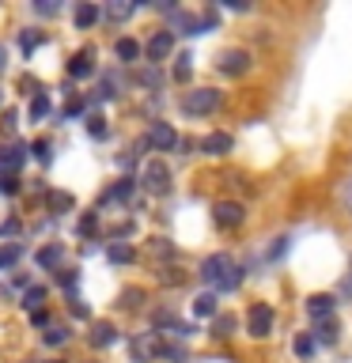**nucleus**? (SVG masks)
Instances as JSON below:
<instances>
[{"label": "nucleus", "mask_w": 352, "mask_h": 363, "mask_svg": "<svg viewBox=\"0 0 352 363\" xmlns=\"http://www.w3.org/2000/svg\"><path fill=\"white\" fill-rule=\"evenodd\" d=\"M110 261H114V265H121V261H133V250H129V246H114V250H110Z\"/></svg>", "instance_id": "obj_26"}, {"label": "nucleus", "mask_w": 352, "mask_h": 363, "mask_svg": "<svg viewBox=\"0 0 352 363\" xmlns=\"http://www.w3.org/2000/svg\"><path fill=\"white\" fill-rule=\"evenodd\" d=\"M19 42H23V50H27V53H31V50H38V42H42V38H38V34H23V38H19Z\"/></svg>", "instance_id": "obj_31"}, {"label": "nucleus", "mask_w": 352, "mask_h": 363, "mask_svg": "<svg viewBox=\"0 0 352 363\" xmlns=\"http://www.w3.org/2000/svg\"><path fill=\"white\" fill-rule=\"evenodd\" d=\"M170 50H175V34H170V30L152 34V42H148V57H152V61H163V57H170Z\"/></svg>", "instance_id": "obj_8"}, {"label": "nucleus", "mask_w": 352, "mask_h": 363, "mask_svg": "<svg viewBox=\"0 0 352 363\" xmlns=\"http://www.w3.org/2000/svg\"><path fill=\"white\" fill-rule=\"evenodd\" d=\"M19 257H23V246H19V242H8V246H0V269H11Z\"/></svg>", "instance_id": "obj_16"}, {"label": "nucleus", "mask_w": 352, "mask_h": 363, "mask_svg": "<svg viewBox=\"0 0 352 363\" xmlns=\"http://www.w3.org/2000/svg\"><path fill=\"white\" fill-rule=\"evenodd\" d=\"M318 340H322V345H334L337 340V322H318Z\"/></svg>", "instance_id": "obj_20"}, {"label": "nucleus", "mask_w": 352, "mask_h": 363, "mask_svg": "<svg viewBox=\"0 0 352 363\" xmlns=\"http://www.w3.org/2000/svg\"><path fill=\"white\" fill-rule=\"evenodd\" d=\"M212 220L220 223V227H238L246 220V212H243V204H235V201H220L212 208Z\"/></svg>", "instance_id": "obj_5"}, {"label": "nucleus", "mask_w": 352, "mask_h": 363, "mask_svg": "<svg viewBox=\"0 0 352 363\" xmlns=\"http://www.w3.org/2000/svg\"><path fill=\"white\" fill-rule=\"evenodd\" d=\"M19 163H23V147H8V152H0V170H8V174H11Z\"/></svg>", "instance_id": "obj_18"}, {"label": "nucleus", "mask_w": 352, "mask_h": 363, "mask_svg": "<svg viewBox=\"0 0 352 363\" xmlns=\"http://www.w3.org/2000/svg\"><path fill=\"white\" fill-rule=\"evenodd\" d=\"M0 189H4V193H16L19 186H16V178H11V174H4V178H0Z\"/></svg>", "instance_id": "obj_35"}, {"label": "nucleus", "mask_w": 352, "mask_h": 363, "mask_svg": "<svg viewBox=\"0 0 352 363\" xmlns=\"http://www.w3.org/2000/svg\"><path fill=\"white\" fill-rule=\"evenodd\" d=\"M246 322H250V333L254 337H269L273 333V306L269 303H254L250 314H246Z\"/></svg>", "instance_id": "obj_4"}, {"label": "nucleus", "mask_w": 352, "mask_h": 363, "mask_svg": "<svg viewBox=\"0 0 352 363\" xmlns=\"http://www.w3.org/2000/svg\"><path fill=\"white\" fill-rule=\"evenodd\" d=\"M87 337H91V345H95V348H106V345H114V325L110 322H95Z\"/></svg>", "instance_id": "obj_13"}, {"label": "nucleus", "mask_w": 352, "mask_h": 363, "mask_svg": "<svg viewBox=\"0 0 352 363\" xmlns=\"http://www.w3.org/2000/svg\"><path fill=\"white\" fill-rule=\"evenodd\" d=\"M295 356H311V352H314V340L311 337H307V333H299V337H295Z\"/></svg>", "instance_id": "obj_22"}, {"label": "nucleus", "mask_w": 352, "mask_h": 363, "mask_svg": "<svg viewBox=\"0 0 352 363\" xmlns=\"http://www.w3.org/2000/svg\"><path fill=\"white\" fill-rule=\"evenodd\" d=\"M38 265H42V269H57V265H61V246L38 250Z\"/></svg>", "instance_id": "obj_17"}, {"label": "nucleus", "mask_w": 352, "mask_h": 363, "mask_svg": "<svg viewBox=\"0 0 352 363\" xmlns=\"http://www.w3.org/2000/svg\"><path fill=\"white\" fill-rule=\"evenodd\" d=\"M141 182H144V189H152V193H167L170 189V170L159 163V159H152V163H144Z\"/></svg>", "instance_id": "obj_3"}, {"label": "nucleus", "mask_w": 352, "mask_h": 363, "mask_svg": "<svg viewBox=\"0 0 352 363\" xmlns=\"http://www.w3.org/2000/svg\"><path fill=\"white\" fill-rule=\"evenodd\" d=\"M50 208H72V197L68 193H50Z\"/></svg>", "instance_id": "obj_27"}, {"label": "nucleus", "mask_w": 352, "mask_h": 363, "mask_svg": "<svg viewBox=\"0 0 352 363\" xmlns=\"http://www.w3.org/2000/svg\"><path fill=\"white\" fill-rule=\"evenodd\" d=\"M307 314L318 318V322H326V318L334 314V295H311V299H307Z\"/></svg>", "instance_id": "obj_10"}, {"label": "nucleus", "mask_w": 352, "mask_h": 363, "mask_svg": "<svg viewBox=\"0 0 352 363\" xmlns=\"http://www.w3.org/2000/svg\"><path fill=\"white\" fill-rule=\"evenodd\" d=\"M136 53H141V45H136L133 38H121L118 42V57H121V61H136Z\"/></svg>", "instance_id": "obj_19"}, {"label": "nucleus", "mask_w": 352, "mask_h": 363, "mask_svg": "<svg viewBox=\"0 0 352 363\" xmlns=\"http://www.w3.org/2000/svg\"><path fill=\"white\" fill-rule=\"evenodd\" d=\"M50 363H61V359H50Z\"/></svg>", "instance_id": "obj_38"}, {"label": "nucleus", "mask_w": 352, "mask_h": 363, "mask_svg": "<svg viewBox=\"0 0 352 363\" xmlns=\"http://www.w3.org/2000/svg\"><path fill=\"white\" fill-rule=\"evenodd\" d=\"M193 314H197V318L216 314V295H212V291H201L197 299H193Z\"/></svg>", "instance_id": "obj_15"}, {"label": "nucleus", "mask_w": 352, "mask_h": 363, "mask_svg": "<svg viewBox=\"0 0 352 363\" xmlns=\"http://www.w3.org/2000/svg\"><path fill=\"white\" fill-rule=\"evenodd\" d=\"M34 155H38L42 163H45V159H50V144H45V140H38V144H34Z\"/></svg>", "instance_id": "obj_34"}, {"label": "nucleus", "mask_w": 352, "mask_h": 363, "mask_svg": "<svg viewBox=\"0 0 352 363\" xmlns=\"http://www.w3.org/2000/svg\"><path fill=\"white\" fill-rule=\"evenodd\" d=\"M345 288H348V291H352V277H348V284H345Z\"/></svg>", "instance_id": "obj_37"}, {"label": "nucleus", "mask_w": 352, "mask_h": 363, "mask_svg": "<svg viewBox=\"0 0 352 363\" xmlns=\"http://www.w3.org/2000/svg\"><path fill=\"white\" fill-rule=\"evenodd\" d=\"M231 329H235V318H220L216 322V337H231Z\"/></svg>", "instance_id": "obj_29"}, {"label": "nucleus", "mask_w": 352, "mask_h": 363, "mask_svg": "<svg viewBox=\"0 0 352 363\" xmlns=\"http://www.w3.org/2000/svg\"><path fill=\"white\" fill-rule=\"evenodd\" d=\"M106 16H110V19H125V16H133V4H121V0H114V4L106 8Z\"/></svg>", "instance_id": "obj_24"}, {"label": "nucleus", "mask_w": 352, "mask_h": 363, "mask_svg": "<svg viewBox=\"0 0 352 363\" xmlns=\"http://www.w3.org/2000/svg\"><path fill=\"white\" fill-rule=\"evenodd\" d=\"M201 277L209 280V284H216V288H224V291H231V288H238V269H235V261L227 257V254H212L209 261L201 265Z\"/></svg>", "instance_id": "obj_1"}, {"label": "nucleus", "mask_w": 352, "mask_h": 363, "mask_svg": "<svg viewBox=\"0 0 352 363\" xmlns=\"http://www.w3.org/2000/svg\"><path fill=\"white\" fill-rule=\"evenodd\" d=\"M141 295H144L141 288H129V291L121 295V299H125V306H141Z\"/></svg>", "instance_id": "obj_30"}, {"label": "nucleus", "mask_w": 352, "mask_h": 363, "mask_svg": "<svg viewBox=\"0 0 352 363\" xmlns=\"http://www.w3.org/2000/svg\"><path fill=\"white\" fill-rule=\"evenodd\" d=\"M0 102H4V95H0Z\"/></svg>", "instance_id": "obj_39"}, {"label": "nucleus", "mask_w": 352, "mask_h": 363, "mask_svg": "<svg viewBox=\"0 0 352 363\" xmlns=\"http://www.w3.org/2000/svg\"><path fill=\"white\" fill-rule=\"evenodd\" d=\"M91 72H95V53H91V50H79V53L72 57V65H68V76H72V79H87Z\"/></svg>", "instance_id": "obj_9"}, {"label": "nucleus", "mask_w": 352, "mask_h": 363, "mask_svg": "<svg viewBox=\"0 0 352 363\" xmlns=\"http://www.w3.org/2000/svg\"><path fill=\"white\" fill-rule=\"evenodd\" d=\"M34 8H38L42 16H53V11H57V4H53V0H38V4H34Z\"/></svg>", "instance_id": "obj_33"}, {"label": "nucleus", "mask_w": 352, "mask_h": 363, "mask_svg": "<svg viewBox=\"0 0 352 363\" xmlns=\"http://www.w3.org/2000/svg\"><path fill=\"white\" fill-rule=\"evenodd\" d=\"M4 65H8V53H4V45H0V72H4Z\"/></svg>", "instance_id": "obj_36"}, {"label": "nucleus", "mask_w": 352, "mask_h": 363, "mask_svg": "<svg viewBox=\"0 0 352 363\" xmlns=\"http://www.w3.org/2000/svg\"><path fill=\"white\" fill-rule=\"evenodd\" d=\"M50 113V99L45 95H34V102H31V118H45Z\"/></svg>", "instance_id": "obj_23"}, {"label": "nucleus", "mask_w": 352, "mask_h": 363, "mask_svg": "<svg viewBox=\"0 0 352 363\" xmlns=\"http://www.w3.org/2000/svg\"><path fill=\"white\" fill-rule=\"evenodd\" d=\"M159 352H163V345H159V337H155V333H148V337H141V340L133 345V356H136V359L159 356Z\"/></svg>", "instance_id": "obj_12"}, {"label": "nucleus", "mask_w": 352, "mask_h": 363, "mask_svg": "<svg viewBox=\"0 0 352 363\" xmlns=\"http://www.w3.org/2000/svg\"><path fill=\"white\" fill-rule=\"evenodd\" d=\"M216 106H220V91H212V87H193V91H186L182 95V110L186 113H212Z\"/></svg>", "instance_id": "obj_2"}, {"label": "nucleus", "mask_w": 352, "mask_h": 363, "mask_svg": "<svg viewBox=\"0 0 352 363\" xmlns=\"http://www.w3.org/2000/svg\"><path fill=\"white\" fill-rule=\"evenodd\" d=\"M95 19H99V8L95 4H76V27L79 30L95 27Z\"/></svg>", "instance_id": "obj_14"}, {"label": "nucleus", "mask_w": 352, "mask_h": 363, "mask_svg": "<svg viewBox=\"0 0 352 363\" xmlns=\"http://www.w3.org/2000/svg\"><path fill=\"white\" fill-rule=\"evenodd\" d=\"M148 140H152V147H159V152H170V147H178V133L170 129L167 121H152V129H148Z\"/></svg>", "instance_id": "obj_6"}, {"label": "nucleus", "mask_w": 352, "mask_h": 363, "mask_svg": "<svg viewBox=\"0 0 352 363\" xmlns=\"http://www.w3.org/2000/svg\"><path fill=\"white\" fill-rule=\"evenodd\" d=\"M246 68H250V53L246 50H227L220 57V72L224 76H243Z\"/></svg>", "instance_id": "obj_7"}, {"label": "nucleus", "mask_w": 352, "mask_h": 363, "mask_svg": "<svg viewBox=\"0 0 352 363\" xmlns=\"http://www.w3.org/2000/svg\"><path fill=\"white\" fill-rule=\"evenodd\" d=\"M65 340H68L65 329H45V345H65Z\"/></svg>", "instance_id": "obj_28"}, {"label": "nucleus", "mask_w": 352, "mask_h": 363, "mask_svg": "<svg viewBox=\"0 0 352 363\" xmlns=\"http://www.w3.org/2000/svg\"><path fill=\"white\" fill-rule=\"evenodd\" d=\"M87 133L91 136H106V121H102L99 113H91V118H87Z\"/></svg>", "instance_id": "obj_25"}, {"label": "nucleus", "mask_w": 352, "mask_h": 363, "mask_svg": "<svg viewBox=\"0 0 352 363\" xmlns=\"http://www.w3.org/2000/svg\"><path fill=\"white\" fill-rule=\"evenodd\" d=\"M201 147H204L209 155H227V152H231V136H227V133H209Z\"/></svg>", "instance_id": "obj_11"}, {"label": "nucleus", "mask_w": 352, "mask_h": 363, "mask_svg": "<svg viewBox=\"0 0 352 363\" xmlns=\"http://www.w3.org/2000/svg\"><path fill=\"white\" fill-rule=\"evenodd\" d=\"M284 250H288V238H277V246H273V250H269V257H273V261H277V257L284 254Z\"/></svg>", "instance_id": "obj_32"}, {"label": "nucleus", "mask_w": 352, "mask_h": 363, "mask_svg": "<svg viewBox=\"0 0 352 363\" xmlns=\"http://www.w3.org/2000/svg\"><path fill=\"white\" fill-rule=\"evenodd\" d=\"M42 299H45V291H42V288H31V291H27V299H23V306L38 314V311H42Z\"/></svg>", "instance_id": "obj_21"}]
</instances>
